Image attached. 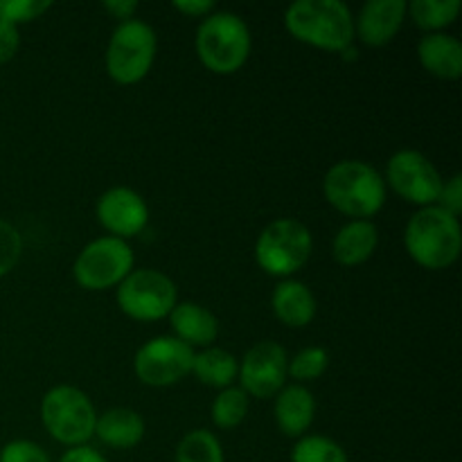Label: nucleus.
Masks as SVG:
<instances>
[{
    "label": "nucleus",
    "instance_id": "nucleus-24",
    "mask_svg": "<svg viewBox=\"0 0 462 462\" xmlns=\"http://www.w3.org/2000/svg\"><path fill=\"white\" fill-rule=\"evenodd\" d=\"M248 413V397L242 388H224L212 402V420L219 429H235Z\"/></svg>",
    "mask_w": 462,
    "mask_h": 462
},
{
    "label": "nucleus",
    "instance_id": "nucleus-4",
    "mask_svg": "<svg viewBox=\"0 0 462 462\" xmlns=\"http://www.w3.org/2000/svg\"><path fill=\"white\" fill-rule=\"evenodd\" d=\"M197 52L208 70L230 75L239 70L251 54V32L237 14H212L197 32Z\"/></svg>",
    "mask_w": 462,
    "mask_h": 462
},
{
    "label": "nucleus",
    "instance_id": "nucleus-9",
    "mask_svg": "<svg viewBox=\"0 0 462 462\" xmlns=\"http://www.w3.org/2000/svg\"><path fill=\"white\" fill-rule=\"evenodd\" d=\"M117 287V305L129 319L161 320L176 307V284L161 271H131Z\"/></svg>",
    "mask_w": 462,
    "mask_h": 462
},
{
    "label": "nucleus",
    "instance_id": "nucleus-16",
    "mask_svg": "<svg viewBox=\"0 0 462 462\" xmlns=\"http://www.w3.org/2000/svg\"><path fill=\"white\" fill-rule=\"evenodd\" d=\"M316 413L314 395L305 386H287L275 395V422L289 438H302L311 427Z\"/></svg>",
    "mask_w": 462,
    "mask_h": 462
},
{
    "label": "nucleus",
    "instance_id": "nucleus-19",
    "mask_svg": "<svg viewBox=\"0 0 462 462\" xmlns=\"http://www.w3.org/2000/svg\"><path fill=\"white\" fill-rule=\"evenodd\" d=\"M273 311L289 328H307L316 316V298L307 284L287 280L273 291Z\"/></svg>",
    "mask_w": 462,
    "mask_h": 462
},
{
    "label": "nucleus",
    "instance_id": "nucleus-26",
    "mask_svg": "<svg viewBox=\"0 0 462 462\" xmlns=\"http://www.w3.org/2000/svg\"><path fill=\"white\" fill-rule=\"evenodd\" d=\"M329 355L323 347H305L287 365V373L298 382H314L328 370Z\"/></svg>",
    "mask_w": 462,
    "mask_h": 462
},
{
    "label": "nucleus",
    "instance_id": "nucleus-29",
    "mask_svg": "<svg viewBox=\"0 0 462 462\" xmlns=\"http://www.w3.org/2000/svg\"><path fill=\"white\" fill-rule=\"evenodd\" d=\"M0 462H50V456L36 442L14 440L3 447Z\"/></svg>",
    "mask_w": 462,
    "mask_h": 462
},
{
    "label": "nucleus",
    "instance_id": "nucleus-28",
    "mask_svg": "<svg viewBox=\"0 0 462 462\" xmlns=\"http://www.w3.org/2000/svg\"><path fill=\"white\" fill-rule=\"evenodd\" d=\"M23 253L21 233L9 221L0 219V278L18 264Z\"/></svg>",
    "mask_w": 462,
    "mask_h": 462
},
{
    "label": "nucleus",
    "instance_id": "nucleus-5",
    "mask_svg": "<svg viewBox=\"0 0 462 462\" xmlns=\"http://www.w3.org/2000/svg\"><path fill=\"white\" fill-rule=\"evenodd\" d=\"M41 420L50 436L68 447H81L95 433V413L88 395L75 386H57L41 402Z\"/></svg>",
    "mask_w": 462,
    "mask_h": 462
},
{
    "label": "nucleus",
    "instance_id": "nucleus-34",
    "mask_svg": "<svg viewBox=\"0 0 462 462\" xmlns=\"http://www.w3.org/2000/svg\"><path fill=\"white\" fill-rule=\"evenodd\" d=\"M104 9L111 12L116 18L131 21V14L138 9V3H134V0H108V3H104Z\"/></svg>",
    "mask_w": 462,
    "mask_h": 462
},
{
    "label": "nucleus",
    "instance_id": "nucleus-22",
    "mask_svg": "<svg viewBox=\"0 0 462 462\" xmlns=\"http://www.w3.org/2000/svg\"><path fill=\"white\" fill-rule=\"evenodd\" d=\"M406 12H411L415 25L433 34L458 18L460 0H413L406 5Z\"/></svg>",
    "mask_w": 462,
    "mask_h": 462
},
{
    "label": "nucleus",
    "instance_id": "nucleus-10",
    "mask_svg": "<svg viewBox=\"0 0 462 462\" xmlns=\"http://www.w3.org/2000/svg\"><path fill=\"white\" fill-rule=\"evenodd\" d=\"M194 352L176 337H158L135 352V374L147 386H171L192 373Z\"/></svg>",
    "mask_w": 462,
    "mask_h": 462
},
{
    "label": "nucleus",
    "instance_id": "nucleus-15",
    "mask_svg": "<svg viewBox=\"0 0 462 462\" xmlns=\"http://www.w3.org/2000/svg\"><path fill=\"white\" fill-rule=\"evenodd\" d=\"M420 63L433 77L445 81H456L462 75V45L456 36L445 32L427 34L418 45Z\"/></svg>",
    "mask_w": 462,
    "mask_h": 462
},
{
    "label": "nucleus",
    "instance_id": "nucleus-20",
    "mask_svg": "<svg viewBox=\"0 0 462 462\" xmlns=\"http://www.w3.org/2000/svg\"><path fill=\"white\" fill-rule=\"evenodd\" d=\"M95 433L99 440L113 449H131L138 445L144 436V422L135 411L131 409H111L97 418Z\"/></svg>",
    "mask_w": 462,
    "mask_h": 462
},
{
    "label": "nucleus",
    "instance_id": "nucleus-18",
    "mask_svg": "<svg viewBox=\"0 0 462 462\" xmlns=\"http://www.w3.org/2000/svg\"><path fill=\"white\" fill-rule=\"evenodd\" d=\"M379 244L377 226L370 219H355L343 226L334 237V260L343 266H356L373 257Z\"/></svg>",
    "mask_w": 462,
    "mask_h": 462
},
{
    "label": "nucleus",
    "instance_id": "nucleus-8",
    "mask_svg": "<svg viewBox=\"0 0 462 462\" xmlns=\"http://www.w3.org/2000/svg\"><path fill=\"white\" fill-rule=\"evenodd\" d=\"M134 271V251L125 239L99 237L75 260V280L88 291L117 287Z\"/></svg>",
    "mask_w": 462,
    "mask_h": 462
},
{
    "label": "nucleus",
    "instance_id": "nucleus-3",
    "mask_svg": "<svg viewBox=\"0 0 462 462\" xmlns=\"http://www.w3.org/2000/svg\"><path fill=\"white\" fill-rule=\"evenodd\" d=\"M323 189L328 201L352 221L374 217L386 201V180L361 161L337 162L325 174Z\"/></svg>",
    "mask_w": 462,
    "mask_h": 462
},
{
    "label": "nucleus",
    "instance_id": "nucleus-31",
    "mask_svg": "<svg viewBox=\"0 0 462 462\" xmlns=\"http://www.w3.org/2000/svg\"><path fill=\"white\" fill-rule=\"evenodd\" d=\"M18 45H21L18 27L0 21V63L12 61L14 54L18 52Z\"/></svg>",
    "mask_w": 462,
    "mask_h": 462
},
{
    "label": "nucleus",
    "instance_id": "nucleus-17",
    "mask_svg": "<svg viewBox=\"0 0 462 462\" xmlns=\"http://www.w3.org/2000/svg\"><path fill=\"white\" fill-rule=\"evenodd\" d=\"M170 323L176 338L189 347H208L210 343H215L217 334H219V323H217L215 314H210L206 307L197 305V302L176 305L170 314Z\"/></svg>",
    "mask_w": 462,
    "mask_h": 462
},
{
    "label": "nucleus",
    "instance_id": "nucleus-11",
    "mask_svg": "<svg viewBox=\"0 0 462 462\" xmlns=\"http://www.w3.org/2000/svg\"><path fill=\"white\" fill-rule=\"evenodd\" d=\"M386 180L404 201L422 208L438 203L442 185H445L433 162L420 152H411V149L397 152L388 161Z\"/></svg>",
    "mask_w": 462,
    "mask_h": 462
},
{
    "label": "nucleus",
    "instance_id": "nucleus-27",
    "mask_svg": "<svg viewBox=\"0 0 462 462\" xmlns=\"http://www.w3.org/2000/svg\"><path fill=\"white\" fill-rule=\"evenodd\" d=\"M50 7L48 0H0V21L18 27V23L34 21Z\"/></svg>",
    "mask_w": 462,
    "mask_h": 462
},
{
    "label": "nucleus",
    "instance_id": "nucleus-25",
    "mask_svg": "<svg viewBox=\"0 0 462 462\" xmlns=\"http://www.w3.org/2000/svg\"><path fill=\"white\" fill-rule=\"evenodd\" d=\"M291 462H347V454L329 438L305 436L293 447Z\"/></svg>",
    "mask_w": 462,
    "mask_h": 462
},
{
    "label": "nucleus",
    "instance_id": "nucleus-21",
    "mask_svg": "<svg viewBox=\"0 0 462 462\" xmlns=\"http://www.w3.org/2000/svg\"><path fill=\"white\" fill-rule=\"evenodd\" d=\"M192 370L199 382L206 386L230 388V383L239 374V364L230 352L221 350V347H208V350L194 355Z\"/></svg>",
    "mask_w": 462,
    "mask_h": 462
},
{
    "label": "nucleus",
    "instance_id": "nucleus-14",
    "mask_svg": "<svg viewBox=\"0 0 462 462\" xmlns=\"http://www.w3.org/2000/svg\"><path fill=\"white\" fill-rule=\"evenodd\" d=\"M404 16V0H370L356 18V34L370 48H382L395 39Z\"/></svg>",
    "mask_w": 462,
    "mask_h": 462
},
{
    "label": "nucleus",
    "instance_id": "nucleus-1",
    "mask_svg": "<svg viewBox=\"0 0 462 462\" xmlns=\"http://www.w3.org/2000/svg\"><path fill=\"white\" fill-rule=\"evenodd\" d=\"M284 23L293 39L329 52H343L355 39V18L341 0H298Z\"/></svg>",
    "mask_w": 462,
    "mask_h": 462
},
{
    "label": "nucleus",
    "instance_id": "nucleus-30",
    "mask_svg": "<svg viewBox=\"0 0 462 462\" xmlns=\"http://www.w3.org/2000/svg\"><path fill=\"white\" fill-rule=\"evenodd\" d=\"M438 203L442 208V210H447L449 215L458 217L462 212V176L456 174L454 179L449 180V183L442 185V192H440V199H438Z\"/></svg>",
    "mask_w": 462,
    "mask_h": 462
},
{
    "label": "nucleus",
    "instance_id": "nucleus-12",
    "mask_svg": "<svg viewBox=\"0 0 462 462\" xmlns=\"http://www.w3.org/2000/svg\"><path fill=\"white\" fill-rule=\"evenodd\" d=\"M287 352L275 341L255 343L239 365V379L246 395L275 397L287 382Z\"/></svg>",
    "mask_w": 462,
    "mask_h": 462
},
{
    "label": "nucleus",
    "instance_id": "nucleus-23",
    "mask_svg": "<svg viewBox=\"0 0 462 462\" xmlns=\"http://www.w3.org/2000/svg\"><path fill=\"white\" fill-rule=\"evenodd\" d=\"M176 462H224V451L210 431L197 429L179 442Z\"/></svg>",
    "mask_w": 462,
    "mask_h": 462
},
{
    "label": "nucleus",
    "instance_id": "nucleus-33",
    "mask_svg": "<svg viewBox=\"0 0 462 462\" xmlns=\"http://www.w3.org/2000/svg\"><path fill=\"white\" fill-rule=\"evenodd\" d=\"M59 462H108V460L104 458L102 454H97L95 449H90V447L81 445V447H70Z\"/></svg>",
    "mask_w": 462,
    "mask_h": 462
},
{
    "label": "nucleus",
    "instance_id": "nucleus-7",
    "mask_svg": "<svg viewBox=\"0 0 462 462\" xmlns=\"http://www.w3.org/2000/svg\"><path fill=\"white\" fill-rule=\"evenodd\" d=\"M156 59V34L143 21H125L113 32L106 50V70L117 84L144 79Z\"/></svg>",
    "mask_w": 462,
    "mask_h": 462
},
{
    "label": "nucleus",
    "instance_id": "nucleus-2",
    "mask_svg": "<svg viewBox=\"0 0 462 462\" xmlns=\"http://www.w3.org/2000/svg\"><path fill=\"white\" fill-rule=\"evenodd\" d=\"M404 244L409 255L424 269H447L460 255L462 233L458 217L449 215L438 206L422 208L411 217Z\"/></svg>",
    "mask_w": 462,
    "mask_h": 462
},
{
    "label": "nucleus",
    "instance_id": "nucleus-6",
    "mask_svg": "<svg viewBox=\"0 0 462 462\" xmlns=\"http://www.w3.org/2000/svg\"><path fill=\"white\" fill-rule=\"evenodd\" d=\"M311 255V233L296 219H278L266 226L255 244V260L262 271L278 278L296 273Z\"/></svg>",
    "mask_w": 462,
    "mask_h": 462
},
{
    "label": "nucleus",
    "instance_id": "nucleus-13",
    "mask_svg": "<svg viewBox=\"0 0 462 462\" xmlns=\"http://www.w3.org/2000/svg\"><path fill=\"white\" fill-rule=\"evenodd\" d=\"M97 219L117 239L135 237L149 221V208L138 192L129 188H111L97 201Z\"/></svg>",
    "mask_w": 462,
    "mask_h": 462
},
{
    "label": "nucleus",
    "instance_id": "nucleus-32",
    "mask_svg": "<svg viewBox=\"0 0 462 462\" xmlns=\"http://www.w3.org/2000/svg\"><path fill=\"white\" fill-rule=\"evenodd\" d=\"M174 7L179 9V12H183L185 16L201 18L215 9V3H212V0H176Z\"/></svg>",
    "mask_w": 462,
    "mask_h": 462
}]
</instances>
